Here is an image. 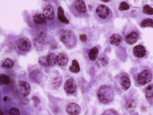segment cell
I'll return each instance as SVG.
<instances>
[{
  "mask_svg": "<svg viewBox=\"0 0 153 115\" xmlns=\"http://www.w3.org/2000/svg\"><path fill=\"white\" fill-rule=\"evenodd\" d=\"M97 96L100 101L103 104H107L112 101L114 93L111 87L107 85H103L99 89Z\"/></svg>",
  "mask_w": 153,
  "mask_h": 115,
  "instance_id": "6da1fadb",
  "label": "cell"
},
{
  "mask_svg": "<svg viewBox=\"0 0 153 115\" xmlns=\"http://www.w3.org/2000/svg\"><path fill=\"white\" fill-rule=\"evenodd\" d=\"M59 40L66 46L72 47L76 43V38L72 31L69 30H62L59 33Z\"/></svg>",
  "mask_w": 153,
  "mask_h": 115,
  "instance_id": "7a4b0ae2",
  "label": "cell"
},
{
  "mask_svg": "<svg viewBox=\"0 0 153 115\" xmlns=\"http://www.w3.org/2000/svg\"><path fill=\"white\" fill-rule=\"evenodd\" d=\"M152 77V72L148 69H145L138 74L136 78L137 82L139 85H144L151 81Z\"/></svg>",
  "mask_w": 153,
  "mask_h": 115,
  "instance_id": "3957f363",
  "label": "cell"
},
{
  "mask_svg": "<svg viewBox=\"0 0 153 115\" xmlns=\"http://www.w3.org/2000/svg\"><path fill=\"white\" fill-rule=\"evenodd\" d=\"M140 36V33L138 28L133 25L125 36V41L127 44L132 45L138 41Z\"/></svg>",
  "mask_w": 153,
  "mask_h": 115,
  "instance_id": "277c9868",
  "label": "cell"
},
{
  "mask_svg": "<svg viewBox=\"0 0 153 115\" xmlns=\"http://www.w3.org/2000/svg\"><path fill=\"white\" fill-rule=\"evenodd\" d=\"M132 53L135 58L141 59L144 58L146 55L147 51L144 46L139 44L134 47Z\"/></svg>",
  "mask_w": 153,
  "mask_h": 115,
  "instance_id": "5b68a950",
  "label": "cell"
},
{
  "mask_svg": "<svg viewBox=\"0 0 153 115\" xmlns=\"http://www.w3.org/2000/svg\"><path fill=\"white\" fill-rule=\"evenodd\" d=\"M16 44L18 48L24 52H28L31 48V42L28 38L25 37L19 38L17 41Z\"/></svg>",
  "mask_w": 153,
  "mask_h": 115,
  "instance_id": "8992f818",
  "label": "cell"
},
{
  "mask_svg": "<svg viewBox=\"0 0 153 115\" xmlns=\"http://www.w3.org/2000/svg\"><path fill=\"white\" fill-rule=\"evenodd\" d=\"M96 13L101 19H105L110 14V10L108 6L102 4L99 6L96 9Z\"/></svg>",
  "mask_w": 153,
  "mask_h": 115,
  "instance_id": "52a82bcc",
  "label": "cell"
},
{
  "mask_svg": "<svg viewBox=\"0 0 153 115\" xmlns=\"http://www.w3.org/2000/svg\"><path fill=\"white\" fill-rule=\"evenodd\" d=\"M46 33L44 31L40 33L33 40V43L36 48L38 50H42L45 44V39Z\"/></svg>",
  "mask_w": 153,
  "mask_h": 115,
  "instance_id": "ba28073f",
  "label": "cell"
},
{
  "mask_svg": "<svg viewBox=\"0 0 153 115\" xmlns=\"http://www.w3.org/2000/svg\"><path fill=\"white\" fill-rule=\"evenodd\" d=\"M64 89L67 93L72 94L76 91L77 84L75 80L73 78L68 79L64 85Z\"/></svg>",
  "mask_w": 153,
  "mask_h": 115,
  "instance_id": "9c48e42d",
  "label": "cell"
},
{
  "mask_svg": "<svg viewBox=\"0 0 153 115\" xmlns=\"http://www.w3.org/2000/svg\"><path fill=\"white\" fill-rule=\"evenodd\" d=\"M18 87L19 92L24 96L28 95L31 91L30 84L25 81H20L18 83Z\"/></svg>",
  "mask_w": 153,
  "mask_h": 115,
  "instance_id": "30bf717a",
  "label": "cell"
},
{
  "mask_svg": "<svg viewBox=\"0 0 153 115\" xmlns=\"http://www.w3.org/2000/svg\"><path fill=\"white\" fill-rule=\"evenodd\" d=\"M44 61L45 67L54 66L57 63L56 56L53 53H50L44 56Z\"/></svg>",
  "mask_w": 153,
  "mask_h": 115,
  "instance_id": "8fae6325",
  "label": "cell"
},
{
  "mask_svg": "<svg viewBox=\"0 0 153 115\" xmlns=\"http://www.w3.org/2000/svg\"><path fill=\"white\" fill-rule=\"evenodd\" d=\"M74 7L75 11L79 14H83L87 12L85 4L84 1L76 0L74 3Z\"/></svg>",
  "mask_w": 153,
  "mask_h": 115,
  "instance_id": "7c38bea8",
  "label": "cell"
},
{
  "mask_svg": "<svg viewBox=\"0 0 153 115\" xmlns=\"http://www.w3.org/2000/svg\"><path fill=\"white\" fill-rule=\"evenodd\" d=\"M81 108L80 106L75 103H71L67 105L66 111L69 115H78L80 114Z\"/></svg>",
  "mask_w": 153,
  "mask_h": 115,
  "instance_id": "4fadbf2b",
  "label": "cell"
},
{
  "mask_svg": "<svg viewBox=\"0 0 153 115\" xmlns=\"http://www.w3.org/2000/svg\"><path fill=\"white\" fill-rule=\"evenodd\" d=\"M43 14L47 19L52 20L54 17V11L52 6L50 4L47 5L44 9Z\"/></svg>",
  "mask_w": 153,
  "mask_h": 115,
  "instance_id": "5bb4252c",
  "label": "cell"
},
{
  "mask_svg": "<svg viewBox=\"0 0 153 115\" xmlns=\"http://www.w3.org/2000/svg\"><path fill=\"white\" fill-rule=\"evenodd\" d=\"M68 58L67 56L63 53H61L56 56V62L61 66H66L68 63Z\"/></svg>",
  "mask_w": 153,
  "mask_h": 115,
  "instance_id": "9a60e30c",
  "label": "cell"
},
{
  "mask_svg": "<svg viewBox=\"0 0 153 115\" xmlns=\"http://www.w3.org/2000/svg\"><path fill=\"white\" fill-rule=\"evenodd\" d=\"M120 84L123 90L125 91L128 90L131 85V81L129 77L125 75L122 76L120 78Z\"/></svg>",
  "mask_w": 153,
  "mask_h": 115,
  "instance_id": "2e32d148",
  "label": "cell"
},
{
  "mask_svg": "<svg viewBox=\"0 0 153 115\" xmlns=\"http://www.w3.org/2000/svg\"><path fill=\"white\" fill-rule=\"evenodd\" d=\"M57 15L58 19L61 22L66 24L69 23V21L64 16L63 9L61 6H59L58 8Z\"/></svg>",
  "mask_w": 153,
  "mask_h": 115,
  "instance_id": "e0dca14e",
  "label": "cell"
},
{
  "mask_svg": "<svg viewBox=\"0 0 153 115\" xmlns=\"http://www.w3.org/2000/svg\"><path fill=\"white\" fill-rule=\"evenodd\" d=\"M137 105L136 101L133 99H128L126 102L125 108L126 110L129 112H132L135 109Z\"/></svg>",
  "mask_w": 153,
  "mask_h": 115,
  "instance_id": "ac0fdd59",
  "label": "cell"
},
{
  "mask_svg": "<svg viewBox=\"0 0 153 115\" xmlns=\"http://www.w3.org/2000/svg\"><path fill=\"white\" fill-rule=\"evenodd\" d=\"M29 78L33 81L39 83L40 82L41 78L40 72L38 70L32 71L30 74Z\"/></svg>",
  "mask_w": 153,
  "mask_h": 115,
  "instance_id": "d6986e66",
  "label": "cell"
},
{
  "mask_svg": "<svg viewBox=\"0 0 153 115\" xmlns=\"http://www.w3.org/2000/svg\"><path fill=\"white\" fill-rule=\"evenodd\" d=\"M122 40V37L117 34H114L111 35L109 40L111 44L115 46H118Z\"/></svg>",
  "mask_w": 153,
  "mask_h": 115,
  "instance_id": "ffe728a7",
  "label": "cell"
},
{
  "mask_svg": "<svg viewBox=\"0 0 153 115\" xmlns=\"http://www.w3.org/2000/svg\"><path fill=\"white\" fill-rule=\"evenodd\" d=\"M34 22L37 24H44L47 22V19L43 14L39 13L34 15L33 17Z\"/></svg>",
  "mask_w": 153,
  "mask_h": 115,
  "instance_id": "44dd1931",
  "label": "cell"
},
{
  "mask_svg": "<svg viewBox=\"0 0 153 115\" xmlns=\"http://www.w3.org/2000/svg\"><path fill=\"white\" fill-rule=\"evenodd\" d=\"M140 26L142 28H153V19L150 18L144 19L140 23Z\"/></svg>",
  "mask_w": 153,
  "mask_h": 115,
  "instance_id": "7402d4cb",
  "label": "cell"
},
{
  "mask_svg": "<svg viewBox=\"0 0 153 115\" xmlns=\"http://www.w3.org/2000/svg\"><path fill=\"white\" fill-rule=\"evenodd\" d=\"M70 72L74 73L78 72L80 70V67L78 62L76 60H73L72 62V65L69 67Z\"/></svg>",
  "mask_w": 153,
  "mask_h": 115,
  "instance_id": "603a6c76",
  "label": "cell"
},
{
  "mask_svg": "<svg viewBox=\"0 0 153 115\" xmlns=\"http://www.w3.org/2000/svg\"><path fill=\"white\" fill-rule=\"evenodd\" d=\"M146 97L149 99L153 98V84L148 85L145 90Z\"/></svg>",
  "mask_w": 153,
  "mask_h": 115,
  "instance_id": "cb8c5ba5",
  "label": "cell"
},
{
  "mask_svg": "<svg viewBox=\"0 0 153 115\" xmlns=\"http://www.w3.org/2000/svg\"><path fill=\"white\" fill-rule=\"evenodd\" d=\"M98 54V49L96 47H94L90 50L88 53L89 58L91 61H94L96 59Z\"/></svg>",
  "mask_w": 153,
  "mask_h": 115,
  "instance_id": "d4e9b609",
  "label": "cell"
},
{
  "mask_svg": "<svg viewBox=\"0 0 153 115\" xmlns=\"http://www.w3.org/2000/svg\"><path fill=\"white\" fill-rule=\"evenodd\" d=\"M14 65L13 60L9 58H7L1 62V65L3 67L7 68H12Z\"/></svg>",
  "mask_w": 153,
  "mask_h": 115,
  "instance_id": "484cf974",
  "label": "cell"
},
{
  "mask_svg": "<svg viewBox=\"0 0 153 115\" xmlns=\"http://www.w3.org/2000/svg\"><path fill=\"white\" fill-rule=\"evenodd\" d=\"M10 78L8 76L3 74L0 75V84L1 85L7 84L10 83Z\"/></svg>",
  "mask_w": 153,
  "mask_h": 115,
  "instance_id": "4316f807",
  "label": "cell"
},
{
  "mask_svg": "<svg viewBox=\"0 0 153 115\" xmlns=\"http://www.w3.org/2000/svg\"><path fill=\"white\" fill-rule=\"evenodd\" d=\"M143 12L144 13L146 14L153 15V8L148 4H145L143 7Z\"/></svg>",
  "mask_w": 153,
  "mask_h": 115,
  "instance_id": "83f0119b",
  "label": "cell"
},
{
  "mask_svg": "<svg viewBox=\"0 0 153 115\" xmlns=\"http://www.w3.org/2000/svg\"><path fill=\"white\" fill-rule=\"evenodd\" d=\"M130 8L129 5L125 2L123 1L120 4L118 9L120 11L126 10Z\"/></svg>",
  "mask_w": 153,
  "mask_h": 115,
  "instance_id": "f1b7e54d",
  "label": "cell"
},
{
  "mask_svg": "<svg viewBox=\"0 0 153 115\" xmlns=\"http://www.w3.org/2000/svg\"><path fill=\"white\" fill-rule=\"evenodd\" d=\"M61 82V79L60 78L56 77L53 79L52 85L54 88H57L60 85Z\"/></svg>",
  "mask_w": 153,
  "mask_h": 115,
  "instance_id": "f546056e",
  "label": "cell"
},
{
  "mask_svg": "<svg viewBox=\"0 0 153 115\" xmlns=\"http://www.w3.org/2000/svg\"><path fill=\"white\" fill-rule=\"evenodd\" d=\"M10 115H20L19 110L16 108L12 107L9 110Z\"/></svg>",
  "mask_w": 153,
  "mask_h": 115,
  "instance_id": "4dcf8cb0",
  "label": "cell"
},
{
  "mask_svg": "<svg viewBox=\"0 0 153 115\" xmlns=\"http://www.w3.org/2000/svg\"><path fill=\"white\" fill-rule=\"evenodd\" d=\"M79 38L80 41L83 43H86L87 40V35L84 34L80 35Z\"/></svg>",
  "mask_w": 153,
  "mask_h": 115,
  "instance_id": "1f68e13d",
  "label": "cell"
},
{
  "mask_svg": "<svg viewBox=\"0 0 153 115\" xmlns=\"http://www.w3.org/2000/svg\"><path fill=\"white\" fill-rule=\"evenodd\" d=\"M31 99L35 105H37L39 103V98L36 96H33L32 97Z\"/></svg>",
  "mask_w": 153,
  "mask_h": 115,
  "instance_id": "d6a6232c",
  "label": "cell"
},
{
  "mask_svg": "<svg viewBox=\"0 0 153 115\" xmlns=\"http://www.w3.org/2000/svg\"><path fill=\"white\" fill-rule=\"evenodd\" d=\"M102 66H104L107 64V62L106 59L104 57H101L99 60Z\"/></svg>",
  "mask_w": 153,
  "mask_h": 115,
  "instance_id": "836d02e7",
  "label": "cell"
},
{
  "mask_svg": "<svg viewBox=\"0 0 153 115\" xmlns=\"http://www.w3.org/2000/svg\"><path fill=\"white\" fill-rule=\"evenodd\" d=\"M7 97L6 96L4 98L3 100L4 101H6L7 100Z\"/></svg>",
  "mask_w": 153,
  "mask_h": 115,
  "instance_id": "e575fe53",
  "label": "cell"
},
{
  "mask_svg": "<svg viewBox=\"0 0 153 115\" xmlns=\"http://www.w3.org/2000/svg\"><path fill=\"white\" fill-rule=\"evenodd\" d=\"M101 1H102V2H109L110 1V0H101Z\"/></svg>",
  "mask_w": 153,
  "mask_h": 115,
  "instance_id": "d590c367",
  "label": "cell"
},
{
  "mask_svg": "<svg viewBox=\"0 0 153 115\" xmlns=\"http://www.w3.org/2000/svg\"><path fill=\"white\" fill-rule=\"evenodd\" d=\"M0 115H4L3 112L1 110H0Z\"/></svg>",
  "mask_w": 153,
  "mask_h": 115,
  "instance_id": "8d00e7d4",
  "label": "cell"
},
{
  "mask_svg": "<svg viewBox=\"0 0 153 115\" xmlns=\"http://www.w3.org/2000/svg\"><path fill=\"white\" fill-rule=\"evenodd\" d=\"M108 115V114H105V115Z\"/></svg>",
  "mask_w": 153,
  "mask_h": 115,
  "instance_id": "74e56055",
  "label": "cell"
}]
</instances>
